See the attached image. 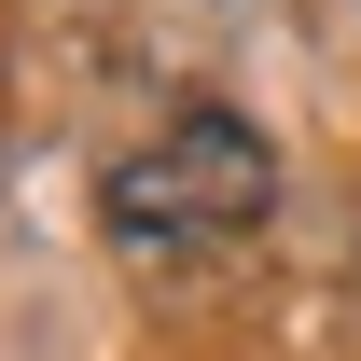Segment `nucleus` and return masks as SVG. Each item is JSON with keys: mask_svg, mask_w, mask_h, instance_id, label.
I'll list each match as a JSON object with an SVG mask.
<instances>
[{"mask_svg": "<svg viewBox=\"0 0 361 361\" xmlns=\"http://www.w3.org/2000/svg\"><path fill=\"white\" fill-rule=\"evenodd\" d=\"M97 209H111V250H126V264H195V250H236V236L278 209V153H264L250 111L180 97L167 126L97 180Z\"/></svg>", "mask_w": 361, "mask_h": 361, "instance_id": "obj_1", "label": "nucleus"}]
</instances>
